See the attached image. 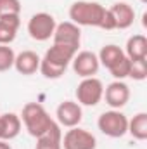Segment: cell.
I'll list each match as a JSON object with an SVG mask.
<instances>
[{
  "instance_id": "obj_1",
  "label": "cell",
  "mask_w": 147,
  "mask_h": 149,
  "mask_svg": "<svg viewBox=\"0 0 147 149\" xmlns=\"http://www.w3.org/2000/svg\"><path fill=\"white\" fill-rule=\"evenodd\" d=\"M78 49L62 45V43H52V47L45 52V56L40 59V73L49 80H57L61 78L64 71L68 70L69 63L73 61L74 54Z\"/></svg>"
},
{
  "instance_id": "obj_2",
  "label": "cell",
  "mask_w": 147,
  "mask_h": 149,
  "mask_svg": "<svg viewBox=\"0 0 147 149\" xmlns=\"http://www.w3.org/2000/svg\"><path fill=\"white\" fill-rule=\"evenodd\" d=\"M104 12H106V7L101 5L99 2L78 0L69 7V19L76 26H95V28H101Z\"/></svg>"
},
{
  "instance_id": "obj_3",
  "label": "cell",
  "mask_w": 147,
  "mask_h": 149,
  "mask_svg": "<svg viewBox=\"0 0 147 149\" xmlns=\"http://www.w3.org/2000/svg\"><path fill=\"white\" fill-rule=\"evenodd\" d=\"M23 123L28 130V134L31 137H40L43 135L55 121L49 116V113L45 111V108L38 102H28L23 108Z\"/></svg>"
},
{
  "instance_id": "obj_4",
  "label": "cell",
  "mask_w": 147,
  "mask_h": 149,
  "mask_svg": "<svg viewBox=\"0 0 147 149\" xmlns=\"http://www.w3.org/2000/svg\"><path fill=\"white\" fill-rule=\"evenodd\" d=\"M97 127L104 135L112 137V139H119L128 132V118L119 109L104 111L97 120Z\"/></svg>"
},
{
  "instance_id": "obj_5",
  "label": "cell",
  "mask_w": 147,
  "mask_h": 149,
  "mask_svg": "<svg viewBox=\"0 0 147 149\" xmlns=\"http://www.w3.org/2000/svg\"><path fill=\"white\" fill-rule=\"evenodd\" d=\"M104 95V85L99 78H83L76 87V99L80 106H97Z\"/></svg>"
},
{
  "instance_id": "obj_6",
  "label": "cell",
  "mask_w": 147,
  "mask_h": 149,
  "mask_svg": "<svg viewBox=\"0 0 147 149\" xmlns=\"http://www.w3.org/2000/svg\"><path fill=\"white\" fill-rule=\"evenodd\" d=\"M55 26H57V23H55L52 14H49V12H37L28 21V33L37 42H47L49 38H52Z\"/></svg>"
},
{
  "instance_id": "obj_7",
  "label": "cell",
  "mask_w": 147,
  "mask_h": 149,
  "mask_svg": "<svg viewBox=\"0 0 147 149\" xmlns=\"http://www.w3.org/2000/svg\"><path fill=\"white\" fill-rule=\"evenodd\" d=\"M62 149H95L97 148V139L92 132L73 127L62 135Z\"/></svg>"
},
{
  "instance_id": "obj_8",
  "label": "cell",
  "mask_w": 147,
  "mask_h": 149,
  "mask_svg": "<svg viewBox=\"0 0 147 149\" xmlns=\"http://www.w3.org/2000/svg\"><path fill=\"white\" fill-rule=\"evenodd\" d=\"M71 63H73V71L78 76H81V78H90V76L97 74L99 66H101L99 57L94 52H90V50L76 52Z\"/></svg>"
},
{
  "instance_id": "obj_9",
  "label": "cell",
  "mask_w": 147,
  "mask_h": 149,
  "mask_svg": "<svg viewBox=\"0 0 147 149\" xmlns=\"http://www.w3.org/2000/svg\"><path fill=\"white\" fill-rule=\"evenodd\" d=\"M55 118H57L59 127H68V128L78 127L81 118H83L81 106L78 102H74V101H64V102H61L57 106Z\"/></svg>"
},
{
  "instance_id": "obj_10",
  "label": "cell",
  "mask_w": 147,
  "mask_h": 149,
  "mask_svg": "<svg viewBox=\"0 0 147 149\" xmlns=\"http://www.w3.org/2000/svg\"><path fill=\"white\" fill-rule=\"evenodd\" d=\"M102 97L106 99V102L112 109H119V108L126 106V102L130 99V88H128V85L123 80H116V81L109 83L104 88V95Z\"/></svg>"
},
{
  "instance_id": "obj_11",
  "label": "cell",
  "mask_w": 147,
  "mask_h": 149,
  "mask_svg": "<svg viewBox=\"0 0 147 149\" xmlns=\"http://www.w3.org/2000/svg\"><path fill=\"white\" fill-rule=\"evenodd\" d=\"M52 38H54V43H62V45H69V47L78 49L80 42H81V31H80V26H76L74 23L64 21L55 26Z\"/></svg>"
},
{
  "instance_id": "obj_12",
  "label": "cell",
  "mask_w": 147,
  "mask_h": 149,
  "mask_svg": "<svg viewBox=\"0 0 147 149\" xmlns=\"http://www.w3.org/2000/svg\"><path fill=\"white\" fill-rule=\"evenodd\" d=\"M109 10H111V14H112V17H114L116 30H126V28H130L133 24L135 10L126 2H116L112 7H109Z\"/></svg>"
},
{
  "instance_id": "obj_13",
  "label": "cell",
  "mask_w": 147,
  "mask_h": 149,
  "mask_svg": "<svg viewBox=\"0 0 147 149\" xmlns=\"http://www.w3.org/2000/svg\"><path fill=\"white\" fill-rule=\"evenodd\" d=\"M14 68L21 74H35L40 68V56L33 50H23L16 56Z\"/></svg>"
},
{
  "instance_id": "obj_14",
  "label": "cell",
  "mask_w": 147,
  "mask_h": 149,
  "mask_svg": "<svg viewBox=\"0 0 147 149\" xmlns=\"http://www.w3.org/2000/svg\"><path fill=\"white\" fill-rule=\"evenodd\" d=\"M21 132V118L16 113H3L0 116V139L12 141Z\"/></svg>"
},
{
  "instance_id": "obj_15",
  "label": "cell",
  "mask_w": 147,
  "mask_h": 149,
  "mask_svg": "<svg viewBox=\"0 0 147 149\" xmlns=\"http://www.w3.org/2000/svg\"><path fill=\"white\" fill-rule=\"evenodd\" d=\"M19 16H3L0 17V45H9L16 40L19 30Z\"/></svg>"
},
{
  "instance_id": "obj_16",
  "label": "cell",
  "mask_w": 147,
  "mask_h": 149,
  "mask_svg": "<svg viewBox=\"0 0 147 149\" xmlns=\"http://www.w3.org/2000/svg\"><path fill=\"white\" fill-rule=\"evenodd\" d=\"M62 132L59 123H54L43 135L37 137V146L35 149H62Z\"/></svg>"
},
{
  "instance_id": "obj_17",
  "label": "cell",
  "mask_w": 147,
  "mask_h": 149,
  "mask_svg": "<svg viewBox=\"0 0 147 149\" xmlns=\"http://www.w3.org/2000/svg\"><path fill=\"white\" fill-rule=\"evenodd\" d=\"M125 56L128 59H147V38L144 35L130 37L125 47Z\"/></svg>"
},
{
  "instance_id": "obj_18",
  "label": "cell",
  "mask_w": 147,
  "mask_h": 149,
  "mask_svg": "<svg viewBox=\"0 0 147 149\" xmlns=\"http://www.w3.org/2000/svg\"><path fill=\"white\" fill-rule=\"evenodd\" d=\"M128 134L137 141L147 139V113H139L128 120Z\"/></svg>"
},
{
  "instance_id": "obj_19",
  "label": "cell",
  "mask_w": 147,
  "mask_h": 149,
  "mask_svg": "<svg viewBox=\"0 0 147 149\" xmlns=\"http://www.w3.org/2000/svg\"><path fill=\"white\" fill-rule=\"evenodd\" d=\"M123 56H125V52H123L118 45H112V43H111V45H104V47L101 49V52H99L97 57H99V63H101L104 68L109 70V68H112Z\"/></svg>"
},
{
  "instance_id": "obj_20",
  "label": "cell",
  "mask_w": 147,
  "mask_h": 149,
  "mask_svg": "<svg viewBox=\"0 0 147 149\" xmlns=\"http://www.w3.org/2000/svg\"><path fill=\"white\" fill-rule=\"evenodd\" d=\"M128 76L137 80V81H142L147 78V61L146 59H130V71Z\"/></svg>"
},
{
  "instance_id": "obj_21",
  "label": "cell",
  "mask_w": 147,
  "mask_h": 149,
  "mask_svg": "<svg viewBox=\"0 0 147 149\" xmlns=\"http://www.w3.org/2000/svg\"><path fill=\"white\" fill-rule=\"evenodd\" d=\"M14 59L16 54L9 45H0V73L9 71L14 66Z\"/></svg>"
},
{
  "instance_id": "obj_22",
  "label": "cell",
  "mask_w": 147,
  "mask_h": 149,
  "mask_svg": "<svg viewBox=\"0 0 147 149\" xmlns=\"http://www.w3.org/2000/svg\"><path fill=\"white\" fill-rule=\"evenodd\" d=\"M128 71H130V59L126 56H123L112 68H109V73L116 78V80H123L128 76Z\"/></svg>"
},
{
  "instance_id": "obj_23",
  "label": "cell",
  "mask_w": 147,
  "mask_h": 149,
  "mask_svg": "<svg viewBox=\"0 0 147 149\" xmlns=\"http://www.w3.org/2000/svg\"><path fill=\"white\" fill-rule=\"evenodd\" d=\"M21 2L19 0H0V17L3 16H19Z\"/></svg>"
},
{
  "instance_id": "obj_24",
  "label": "cell",
  "mask_w": 147,
  "mask_h": 149,
  "mask_svg": "<svg viewBox=\"0 0 147 149\" xmlns=\"http://www.w3.org/2000/svg\"><path fill=\"white\" fill-rule=\"evenodd\" d=\"M101 28L102 30H116V24H114V17H112V14H111L109 9H106V12H104V16H102V23H101Z\"/></svg>"
},
{
  "instance_id": "obj_25",
  "label": "cell",
  "mask_w": 147,
  "mask_h": 149,
  "mask_svg": "<svg viewBox=\"0 0 147 149\" xmlns=\"http://www.w3.org/2000/svg\"><path fill=\"white\" fill-rule=\"evenodd\" d=\"M0 149H12V148H10L9 141H2V139H0Z\"/></svg>"
},
{
  "instance_id": "obj_26",
  "label": "cell",
  "mask_w": 147,
  "mask_h": 149,
  "mask_svg": "<svg viewBox=\"0 0 147 149\" xmlns=\"http://www.w3.org/2000/svg\"><path fill=\"white\" fill-rule=\"evenodd\" d=\"M140 2H142V3H147V0H140Z\"/></svg>"
}]
</instances>
